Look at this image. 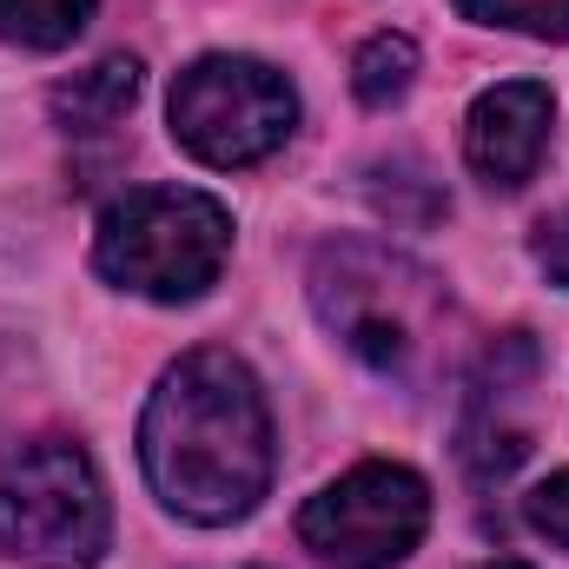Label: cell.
Wrapping results in <instances>:
<instances>
[{
    "instance_id": "8992f818",
    "label": "cell",
    "mask_w": 569,
    "mask_h": 569,
    "mask_svg": "<svg viewBox=\"0 0 569 569\" xmlns=\"http://www.w3.org/2000/svg\"><path fill=\"white\" fill-rule=\"evenodd\" d=\"M430 530V483L405 463H358L298 510V543L325 569H391Z\"/></svg>"
},
{
    "instance_id": "8fae6325",
    "label": "cell",
    "mask_w": 569,
    "mask_h": 569,
    "mask_svg": "<svg viewBox=\"0 0 569 569\" xmlns=\"http://www.w3.org/2000/svg\"><path fill=\"white\" fill-rule=\"evenodd\" d=\"M411 80H418V47L405 33H371L351 60V93L365 107H398L411 93Z\"/></svg>"
},
{
    "instance_id": "5b68a950",
    "label": "cell",
    "mask_w": 569,
    "mask_h": 569,
    "mask_svg": "<svg viewBox=\"0 0 569 569\" xmlns=\"http://www.w3.org/2000/svg\"><path fill=\"white\" fill-rule=\"evenodd\" d=\"M166 120H172V140L199 166L239 172V166L272 159L291 140L298 93H291V80L279 67H266L252 53H206L172 80Z\"/></svg>"
},
{
    "instance_id": "5bb4252c",
    "label": "cell",
    "mask_w": 569,
    "mask_h": 569,
    "mask_svg": "<svg viewBox=\"0 0 569 569\" xmlns=\"http://www.w3.org/2000/svg\"><path fill=\"white\" fill-rule=\"evenodd\" d=\"M530 259H537V272L550 284H563L569 291V206L563 212H550L537 232H530Z\"/></svg>"
},
{
    "instance_id": "7c38bea8",
    "label": "cell",
    "mask_w": 569,
    "mask_h": 569,
    "mask_svg": "<svg viewBox=\"0 0 569 569\" xmlns=\"http://www.w3.org/2000/svg\"><path fill=\"white\" fill-rule=\"evenodd\" d=\"M457 13L477 27L530 33V40H569V0H457Z\"/></svg>"
},
{
    "instance_id": "3957f363",
    "label": "cell",
    "mask_w": 569,
    "mask_h": 569,
    "mask_svg": "<svg viewBox=\"0 0 569 569\" xmlns=\"http://www.w3.org/2000/svg\"><path fill=\"white\" fill-rule=\"evenodd\" d=\"M232 259V212L199 186H133L100 212L93 272L152 305L206 298Z\"/></svg>"
},
{
    "instance_id": "277c9868",
    "label": "cell",
    "mask_w": 569,
    "mask_h": 569,
    "mask_svg": "<svg viewBox=\"0 0 569 569\" xmlns=\"http://www.w3.org/2000/svg\"><path fill=\"white\" fill-rule=\"evenodd\" d=\"M113 543V503L80 437H27L0 457V557L87 569Z\"/></svg>"
},
{
    "instance_id": "52a82bcc",
    "label": "cell",
    "mask_w": 569,
    "mask_h": 569,
    "mask_svg": "<svg viewBox=\"0 0 569 569\" xmlns=\"http://www.w3.org/2000/svg\"><path fill=\"white\" fill-rule=\"evenodd\" d=\"M537 385H543V351L530 331H503L497 345H483L457 418V457L470 483L490 490L537 450Z\"/></svg>"
},
{
    "instance_id": "9a60e30c",
    "label": "cell",
    "mask_w": 569,
    "mask_h": 569,
    "mask_svg": "<svg viewBox=\"0 0 569 569\" xmlns=\"http://www.w3.org/2000/svg\"><path fill=\"white\" fill-rule=\"evenodd\" d=\"M483 569H530V563H483Z\"/></svg>"
},
{
    "instance_id": "7a4b0ae2",
    "label": "cell",
    "mask_w": 569,
    "mask_h": 569,
    "mask_svg": "<svg viewBox=\"0 0 569 569\" xmlns=\"http://www.w3.org/2000/svg\"><path fill=\"white\" fill-rule=\"evenodd\" d=\"M311 311L318 325L365 358L378 378L425 391L450 358V331H457V305L443 279L418 266L411 252L385 246V239H331L311 259Z\"/></svg>"
},
{
    "instance_id": "4fadbf2b",
    "label": "cell",
    "mask_w": 569,
    "mask_h": 569,
    "mask_svg": "<svg viewBox=\"0 0 569 569\" xmlns=\"http://www.w3.org/2000/svg\"><path fill=\"white\" fill-rule=\"evenodd\" d=\"M523 517H530V530H537V537H550L557 550H569V470L543 477V483L523 497Z\"/></svg>"
},
{
    "instance_id": "6da1fadb",
    "label": "cell",
    "mask_w": 569,
    "mask_h": 569,
    "mask_svg": "<svg viewBox=\"0 0 569 569\" xmlns=\"http://www.w3.org/2000/svg\"><path fill=\"white\" fill-rule=\"evenodd\" d=\"M272 411L246 358L199 345L159 371L140 418V470L172 517L199 530L252 517L272 490Z\"/></svg>"
},
{
    "instance_id": "9c48e42d",
    "label": "cell",
    "mask_w": 569,
    "mask_h": 569,
    "mask_svg": "<svg viewBox=\"0 0 569 569\" xmlns=\"http://www.w3.org/2000/svg\"><path fill=\"white\" fill-rule=\"evenodd\" d=\"M133 100H140V60L133 53H107L87 73L60 80L47 107H53V127H67V133H107V127L127 120Z\"/></svg>"
},
{
    "instance_id": "ba28073f",
    "label": "cell",
    "mask_w": 569,
    "mask_h": 569,
    "mask_svg": "<svg viewBox=\"0 0 569 569\" xmlns=\"http://www.w3.org/2000/svg\"><path fill=\"white\" fill-rule=\"evenodd\" d=\"M557 127V100L543 80H503L490 93H477L470 120H463V159L483 186L517 192L530 186V172L543 166V146Z\"/></svg>"
},
{
    "instance_id": "30bf717a",
    "label": "cell",
    "mask_w": 569,
    "mask_h": 569,
    "mask_svg": "<svg viewBox=\"0 0 569 569\" xmlns=\"http://www.w3.org/2000/svg\"><path fill=\"white\" fill-rule=\"evenodd\" d=\"M100 0H0V40L27 53H60L73 33H87Z\"/></svg>"
}]
</instances>
